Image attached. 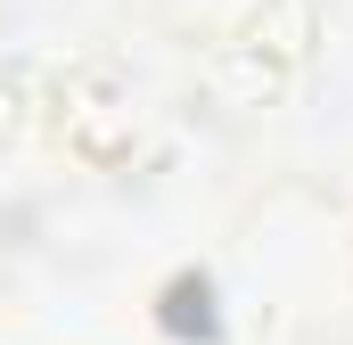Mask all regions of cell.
Listing matches in <instances>:
<instances>
[{"instance_id": "6da1fadb", "label": "cell", "mask_w": 353, "mask_h": 345, "mask_svg": "<svg viewBox=\"0 0 353 345\" xmlns=\"http://www.w3.org/2000/svg\"><path fill=\"white\" fill-rule=\"evenodd\" d=\"M165 329H173V337H214V329H222L205 279H173V288H165Z\"/></svg>"}]
</instances>
